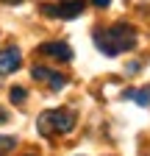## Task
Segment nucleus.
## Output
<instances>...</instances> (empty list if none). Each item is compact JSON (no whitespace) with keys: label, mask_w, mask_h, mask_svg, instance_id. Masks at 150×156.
<instances>
[{"label":"nucleus","mask_w":150,"mask_h":156,"mask_svg":"<svg viewBox=\"0 0 150 156\" xmlns=\"http://www.w3.org/2000/svg\"><path fill=\"white\" fill-rule=\"evenodd\" d=\"M95 48L103 56H120L125 50H134L136 48V28L128 25V23L100 28V31H95Z\"/></svg>","instance_id":"obj_1"},{"label":"nucleus","mask_w":150,"mask_h":156,"mask_svg":"<svg viewBox=\"0 0 150 156\" xmlns=\"http://www.w3.org/2000/svg\"><path fill=\"white\" fill-rule=\"evenodd\" d=\"M78 123L72 109H50V112H42L39 120H36V128H39L42 136H59V134H70Z\"/></svg>","instance_id":"obj_2"},{"label":"nucleus","mask_w":150,"mask_h":156,"mask_svg":"<svg viewBox=\"0 0 150 156\" xmlns=\"http://www.w3.org/2000/svg\"><path fill=\"white\" fill-rule=\"evenodd\" d=\"M84 0H67V3H59V6H42V14L45 17H59V20H75V17H81L84 11Z\"/></svg>","instance_id":"obj_3"},{"label":"nucleus","mask_w":150,"mask_h":156,"mask_svg":"<svg viewBox=\"0 0 150 156\" xmlns=\"http://www.w3.org/2000/svg\"><path fill=\"white\" fill-rule=\"evenodd\" d=\"M31 73H33V78H36V81L47 84L50 89H64V87H67V75L56 73V70H47V67H42V64H36Z\"/></svg>","instance_id":"obj_4"},{"label":"nucleus","mask_w":150,"mask_h":156,"mask_svg":"<svg viewBox=\"0 0 150 156\" xmlns=\"http://www.w3.org/2000/svg\"><path fill=\"white\" fill-rule=\"evenodd\" d=\"M39 56H47L53 62H72V48L64 42H45L39 48Z\"/></svg>","instance_id":"obj_5"},{"label":"nucleus","mask_w":150,"mask_h":156,"mask_svg":"<svg viewBox=\"0 0 150 156\" xmlns=\"http://www.w3.org/2000/svg\"><path fill=\"white\" fill-rule=\"evenodd\" d=\"M22 67V56L17 48H6V50H0V75H11Z\"/></svg>","instance_id":"obj_6"},{"label":"nucleus","mask_w":150,"mask_h":156,"mask_svg":"<svg viewBox=\"0 0 150 156\" xmlns=\"http://www.w3.org/2000/svg\"><path fill=\"white\" fill-rule=\"evenodd\" d=\"M122 95L131 98V101H136L139 106H150V87H142V89H125Z\"/></svg>","instance_id":"obj_7"},{"label":"nucleus","mask_w":150,"mask_h":156,"mask_svg":"<svg viewBox=\"0 0 150 156\" xmlns=\"http://www.w3.org/2000/svg\"><path fill=\"white\" fill-rule=\"evenodd\" d=\"M14 136H0V156L3 153H9V151H14Z\"/></svg>","instance_id":"obj_8"},{"label":"nucleus","mask_w":150,"mask_h":156,"mask_svg":"<svg viewBox=\"0 0 150 156\" xmlns=\"http://www.w3.org/2000/svg\"><path fill=\"white\" fill-rule=\"evenodd\" d=\"M11 101L14 103H25V89L22 87H11Z\"/></svg>","instance_id":"obj_9"},{"label":"nucleus","mask_w":150,"mask_h":156,"mask_svg":"<svg viewBox=\"0 0 150 156\" xmlns=\"http://www.w3.org/2000/svg\"><path fill=\"white\" fill-rule=\"evenodd\" d=\"M92 6H97V9H106V6H111V0H92Z\"/></svg>","instance_id":"obj_10"},{"label":"nucleus","mask_w":150,"mask_h":156,"mask_svg":"<svg viewBox=\"0 0 150 156\" xmlns=\"http://www.w3.org/2000/svg\"><path fill=\"white\" fill-rule=\"evenodd\" d=\"M6 120H9V112H6L3 106H0V123H6Z\"/></svg>","instance_id":"obj_11"},{"label":"nucleus","mask_w":150,"mask_h":156,"mask_svg":"<svg viewBox=\"0 0 150 156\" xmlns=\"http://www.w3.org/2000/svg\"><path fill=\"white\" fill-rule=\"evenodd\" d=\"M3 3H22V0H3Z\"/></svg>","instance_id":"obj_12"},{"label":"nucleus","mask_w":150,"mask_h":156,"mask_svg":"<svg viewBox=\"0 0 150 156\" xmlns=\"http://www.w3.org/2000/svg\"><path fill=\"white\" fill-rule=\"evenodd\" d=\"M28 156H36V153H28Z\"/></svg>","instance_id":"obj_13"}]
</instances>
